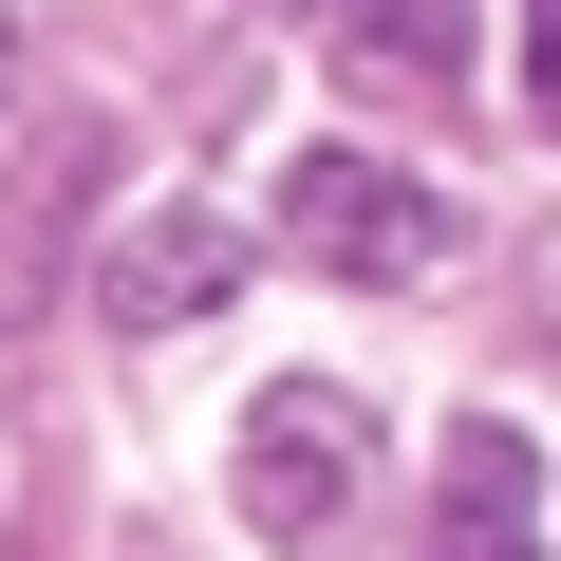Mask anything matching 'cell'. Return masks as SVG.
<instances>
[{
  "label": "cell",
  "mask_w": 561,
  "mask_h": 561,
  "mask_svg": "<svg viewBox=\"0 0 561 561\" xmlns=\"http://www.w3.org/2000/svg\"><path fill=\"white\" fill-rule=\"evenodd\" d=\"M356 505H375V412H356L337 375H280V393L243 412V524H262L280 561H337Z\"/></svg>",
  "instance_id": "obj_1"
},
{
  "label": "cell",
  "mask_w": 561,
  "mask_h": 561,
  "mask_svg": "<svg viewBox=\"0 0 561 561\" xmlns=\"http://www.w3.org/2000/svg\"><path fill=\"white\" fill-rule=\"evenodd\" d=\"M280 243L319 280H449V187H412L375 150H300L280 169Z\"/></svg>",
  "instance_id": "obj_2"
},
{
  "label": "cell",
  "mask_w": 561,
  "mask_h": 561,
  "mask_svg": "<svg viewBox=\"0 0 561 561\" xmlns=\"http://www.w3.org/2000/svg\"><path fill=\"white\" fill-rule=\"evenodd\" d=\"M94 300H113L131 337L225 319V300H243V225H225V206H131V225H113V262H94Z\"/></svg>",
  "instance_id": "obj_3"
},
{
  "label": "cell",
  "mask_w": 561,
  "mask_h": 561,
  "mask_svg": "<svg viewBox=\"0 0 561 561\" xmlns=\"http://www.w3.org/2000/svg\"><path fill=\"white\" fill-rule=\"evenodd\" d=\"M412 561H542V449L524 431H468L431 468V542Z\"/></svg>",
  "instance_id": "obj_4"
},
{
  "label": "cell",
  "mask_w": 561,
  "mask_h": 561,
  "mask_svg": "<svg viewBox=\"0 0 561 561\" xmlns=\"http://www.w3.org/2000/svg\"><path fill=\"white\" fill-rule=\"evenodd\" d=\"M337 76L356 94H393V113H431V94H468V0H337Z\"/></svg>",
  "instance_id": "obj_5"
},
{
  "label": "cell",
  "mask_w": 561,
  "mask_h": 561,
  "mask_svg": "<svg viewBox=\"0 0 561 561\" xmlns=\"http://www.w3.org/2000/svg\"><path fill=\"white\" fill-rule=\"evenodd\" d=\"M524 113L561 131V0H542V20H524Z\"/></svg>",
  "instance_id": "obj_6"
},
{
  "label": "cell",
  "mask_w": 561,
  "mask_h": 561,
  "mask_svg": "<svg viewBox=\"0 0 561 561\" xmlns=\"http://www.w3.org/2000/svg\"><path fill=\"white\" fill-rule=\"evenodd\" d=\"M0 94H20V38H0Z\"/></svg>",
  "instance_id": "obj_7"
}]
</instances>
